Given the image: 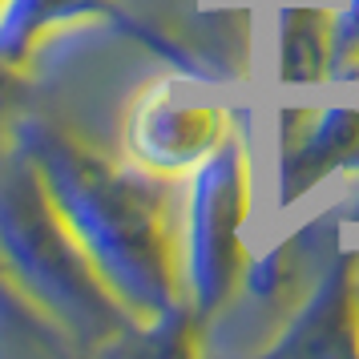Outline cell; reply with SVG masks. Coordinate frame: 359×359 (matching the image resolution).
I'll return each instance as SVG.
<instances>
[{"label": "cell", "instance_id": "6da1fadb", "mask_svg": "<svg viewBox=\"0 0 359 359\" xmlns=\"http://www.w3.org/2000/svg\"><path fill=\"white\" fill-rule=\"evenodd\" d=\"M20 146L49 186L57 210L81 243L101 283L130 319H165L182 278L178 234L165 206V182L146 165H114L53 126H20Z\"/></svg>", "mask_w": 359, "mask_h": 359}, {"label": "cell", "instance_id": "7a4b0ae2", "mask_svg": "<svg viewBox=\"0 0 359 359\" xmlns=\"http://www.w3.org/2000/svg\"><path fill=\"white\" fill-rule=\"evenodd\" d=\"M0 266L57 307L73 331H117L130 311L101 283L25 146H0Z\"/></svg>", "mask_w": 359, "mask_h": 359}, {"label": "cell", "instance_id": "3957f363", "mask_svg": "<svg viewBox=\"0 0 359 359\" xmlns=\"http://www.w3.org/2000/svg\"><path fill=\"white\" fill-rule=\"evenodd\" d=\"M250 214V165L238 142L210 154L194 170V198L186 206L182 278L194 311L222 307L243 271V226Z\"/></svg>", "mask_w": 359, "mask_h": 359}, {"label": "cell", "instance_id": "277c9868", "mask_svg": "<svg viewBox=\"0 0 359 359\" xmlns=\"http://www.w3.org/2000/svg\"><path fill=\"white\" fill-rule=\"evenodd\" d=\"M226 114L214 101L190 97L186 89L162 85L133 114L130 149L133 162L154 174H190L210 154L226 146Z\"/></svg>", "mask_w": 359, "mask_h": 359}, {"label": "cell", "instance_id": "5b68a950", "mask_svg": "<svg viewBox=\"0 0 359 359\" xmlns=\"http://www.w3.org/2000/svg\"><path fill=\"white\" fill-rule=\"evenodd\" d=\"M109 0H8L0 8V61L20 69L29 53L73 20L97 17Z\"/></svg>", "mask_w": 359, "mask_h": 359}, {"label": "cell", "instance_id": "8992f818", "mask_svg": "<svg viewBox=\"0 0 359 359\" xmlns=\"http://www.w3.org/2000/svg\"><path fill=\"white\" fill-rule=\"evenodd\" d=\"M359 158V105H335L327 114H315L311 130H303L294 146L287 170H307L299 190H307L315 178H323L327 170Z\"/></svg>", "mask_w": 359, "mask_h": 359}, {"label": "cell", "instance_id": "52a82bcc", "mask_svg": "<svg viewBox=\"0 0 359 359\" xmlns=\"http://www.w3.org/2000/svg\"><path fill=\"white\" fill-rule=\"evenodd\" d=\"M331 13L319 8H287L278 33V77L294 85L319 81L331 53Z\"/></svg>", "mask_w": 359, "mask_h": 359}, {"label": "cell", "instance_id": "ba28073f", "mask_svg": "<svg viewBox=\"0 0 359 359\" xmlns=\"http://www.w3.org/2000/svg\"><path fill=\"white\" fill-rule=\"evenodd\" d=\"M13 73H17V69H13V65H4V61H0V97H4V89L13 85Z\"/></svg>", "mask_w": 359, "mask_h": 359}, {"label": "cell", "instance_id": "9c48e42d", "mask_svg": "<svg viewBox=\"0 0 359 359\" xmlns=\"http://www.w3.org/2000/svg\"><path fill=\"white\" fill-rule=\"evenodd\" d=\"M4 4H8V0H0V8H4Z\"/></svg>", "mask_w": 359, "mask_h": 359}]
</instances>
